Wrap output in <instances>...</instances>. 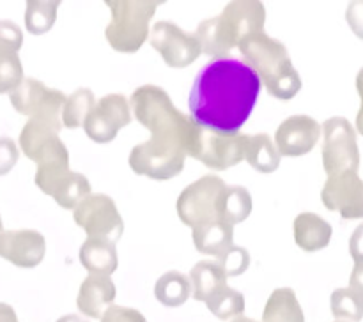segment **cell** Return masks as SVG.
I'll list each match as a JSON object with an SVG mask.
<instances>
[{
	"label": "cell",
	"mask_w": 363,
	"mask_h": 322,
	"mask_svg": "<svg viewBox=\"0 0 363 322\" xmlns=\"http://www.w3.org/2000/svg\"><path fill=\"white\" fill-rule=\"evenodd\" d=\"M204 303L208 304L209 311L222 321L241 317L245 311V296L229 285H222L213 290Z\"/></svg>",
	"instance_id": "f1b7e54d"
},
{
	"label": "cell",
	"mask_w": 363,
	"mask_h": 322,
	"mask_svg": "<svg viewBox=\"0 0 363 322\" xmlns=\"http://www.w3.org/2000/svg\"><path fill=\"white\" fill-rule=\"evenodd\" d=\"M23 34L14 21L0 20V55H18Z\"/></svg>",
	"instance_id": "e575fe53"
},
{
	"label": "cell",
	"mask_w": 363,
	"mask_h": 322,
	"mask_svg": "<svg viewBox=\"0 0 363 322\" xmlns=\"http://www.w3.org/2000/svg\"><path fill=\"white\" fill-rule=\"evenodd\" d=\"M332 314L337 321L360 322L363 318V297L351 287L333 290Z\"/></svg>",
	"instance_id": "1f68e13d"
},
{
	"label": "cell",
	"mask_w": 363,
	"mask_h": 322,
	"mask_svg": "<svg viewBox=\"0 0 363 322\" xmlns=\"http://www.w3.org/2000/svg\"><path fill=\"white\" fill-rule=\"evenodd\" d=\"M130 99L123 94H106L91 110L84 122V130L96 144H110L121 127L131 122Z\"/></svg>",
	"instance_id": "7c38bea8"
},
{
	"label": "cell",
	"mask_w": 363,
	"mask_h": 322,
	"mask_svg": "<svg viewBox=\"0 0 363 322\" xmlns=\"http://www.w3.org/2000/svg\"><path fill=\"white\" fill-rule=\"evenodd\" d=\"M0 322H18L16 311H14L13 306L0 303Z\"/></svg>",
	"instance_id": "b9f144b4"
},
{
	"label": "cell",
	"mask_w": 363,
	"mask_h": 322,
	"mask_svg": "<svg viewBox=\"0 0 363 322\" xmlns=\"http://www.w3.org/2000/svg\"><path fill=\"white\" fill-rule=\"evenodd\" d=\"M195 35H197L199 42H201L202 53L215 57V59H227L229 53L236 48V42L233 41L229 32L223 27L220 14L209 18V20L201 21Z\"/></svg>",
	"instance_id": "7402d4cb"
},
{
	"label": "cell",
	"mask_w": 363,
	"mask_h": 322,
	"mask_svg": "<svg viewBox=\"0 0 363 322\" xmlns=\"http://www.w3.org/2000/svg\"><path fill=\"white\" fill-rule=\"evenodd\" d=\"M294 241L305 251L323 250L332 239V225L315 212H301L294 218Z\"/></svg>",
	"instance_id": "ffe728a7"
},
{
	"label": "cell",
	"mask_w": 363,
	"mask_h": 322,
	"mask_svg": "<svg viewBox=\"0 0 363 322\" xmlns=\"http://www.w3.org/2000/svg\"><path fill=\"white\" fill-rule=\"evenodd\" d=\"M222 23L236 46L248 35L262 32L266 23V7L255 0H241V2L227 4L220 14Z\"/></svg>",
	"instance_id": "ac0fdd59"
},
{
	"label": "cell",
	"mask_w": 363,
	"mask_h": 322,
	"mask_svg": "<svg viewBox=\"0 0 363 322\" xmlns=\"http://www.w3.org/2000/svg\"><path fill=\"white\" fill-rule=\"evenodd\" d=\"M357 91H358V94H360V99H362L360 110H358V115H357V130H358V133L363 137V67L357 76Z\"/></svg>",
	"instance_id": "60d3db41"
},
{
	"label": "cell",
	"mask_w": 363,
	"mask_h": 322,
	"mask_svg": "<svg viewBox=\"0 0 363 322\" xmlns=\"http://www.w3.org/2000/svg\"><path fill=\"white\" fill-rule=\"evenodd\" d=\"M80 262L91 275L110 276L117 269V250L112 241L87 237L80 248Z\"/></svg>",
	"instance_id": "44dd1931"
},
{
	"label": "cell",
	"mask_w": 363,
	"mask_h": 322,
	"mask_svg": "<svg viewBox=\"0 0 363 322\" xmlns=\"http://www.w3.org/2000/svg\"><path fill=\"white\" fill-rule=\"evenodd\" d=\"M323 204L344 219L363 218V180L354 170L328 176L321 191Z\"/></svg>",
	"instance_id": "5bb4252c"
},
{
	"label": "cell",
	"mask_w": 363,
	"mask_h": 322,
	"mask_svg": "<svg viewBox=\"0 0 363 322\" xmlns=\"http://www.w3.org/2000/svg\"><path fill=\"white\" fill-rule=\"evenodd\" d=\"M0 232H2V218H0Z\"/></svg>",
	"instance_id": "f6af8a7d"
},
{
	"label": "cell",
	"mask_w": 363,
	"mask_h": 322,
	"mask_svg": "<svg viewBox=\"0 0 363 322\" xmlns=\"http://www.w3.org/2000/svg\"><path fill=\"white\" fill-rule=\"evenodd\" d=\"M238 48L243 55V62L255 71L269 96L289 101L300 92L301 78L282 41L259 32L245 38Z\"/></svg>",
	"instance_id": "3957f363"
},
{
	"label": "cell",
	"mask_w": 363,
	"mask_h": 322,
	"mask_svg": "<svg viewBox=\"0 0 363 322\" xmlns=\"http://www.w3.org/2000/svg\"><path fill=\"white\" fill-rule=\"evenodd\" d=\"M191 237H194L195 248L201 253L220 257L234 244V226L223 222L208 223V225L194 229Z\"/></svg>",
	"instance_id": "603a6c76"
},
{
	"label": "cell",
	"mask_w": 363,
	"mask_h": 322,
	"mask_svg": "<svg viewBox=\"0 0 363 322\" xmlns=\"http://www.w3.org/2000/svg\"><path fill=\"white\" fill-rule=\"evenodd\" d=\"M191 294V283L188 276L179 271H169L160 276L155 285V296L165 306H181Z\"/></svg>",
	"instance_id": "83f0119b"
},
{
	"label": "cell",
	"mask_w": 363,
	"mask_h": 322,
	"mask_svg": "<svg viewBox=\"0 0 363 322\" xmlns=\"http://www.w3.org/2000/svg\"><path fill=\"white\" fill-rule=\"evenodd\" d=\"M23 80V67L18 55H0V94L13 92Z\"/></svg>",
	"instance_id": "836d02e7"
},
{
	"label": "cell",
	"mask_w": 363,
	"mask_h": 322,
	"mask_svg": "<svg viewBox=\"0 0 363 322\" xmlns=\"http://www.w3.org/2000/svg\"><path fill=\"white\" fill-rule=\"evenodd\" d=\"M261 80L243 60L215 59L197 74L190 92V117L199 127L218 134H238L250 117Z\"/></svg>",
	"instance_id": "6da1fadb"
},
{
	"label": "cell",
	"mask_w": 363,
	"mask_h": 322,
	"mask_svg": "<svg viewBox=\"0 0 363 322\" xmlns=\"http://www.w3.org/2000/svg\"><path fill=\"white\" fill-rule=\"evenodd\" d=\"M57 322H89V321H85V318L80 317V315H64V317H60Z\"/></svg>",
	"instance_id": "7bdbcfd3"
},
{
	"label": "cell",
	"mask_w": 363,
	"mask_h": 322,
	"mask_svg": "<svg viewBox=\"0 0 363 322\" xmlns=\"http://www.w3.org/2000/svg\"><path fill=\"white\" fill-rule=\"evenodd\" d=\"M325 133V142H323V166L326 173L346 172V170H354L358 172L360 166V151H358L357 130L353 124L344 117H332L325 120L321 126Z\"/></svg>",
	"instance_id": "ba28073f"
},
{
	"label": "cell",
	"mask_w": 363,
	"mask_h": 322,
	"mask_svg": "<svg viewBox=\"0 0 363 322\" xmlns=\"http://www.w3.org/2000/svg\"><path fill=\"white\" fill-rule=\"evenodd\" d=\"M18 156H20V152H18L13 138H0V176H6L11 172V168L16 165Z\"/></svg>",
	"instance_id": "8d00e7d4"
},
{
	"label": "cell",
	"mask_w": 363,
	"mask_h": 322,
	"mask_svg": "<svg viewBox=\"0 0 363 322\" xmlns=\"http://www.w3.org/2000/svg\"><path fill=\"white\" fill-rule=\"evenodd\" d=\"M96 98L91 88H78L73 94L67 96L62 108V126L67 130H77L84 126L85 119L94 108Z\"/></svg>",
	"instance_id": "f546056e"
},
{
	"label": "cell",
	"mask_w": 363,
	"mask_h": 322,
	"mask_svg": "<svg viewBox=\"0 0 363 322\" xmlns=\"http://www.w3.org/2000/svg\"><path fill=\"white\" fill-rule=\"evenodd\" d=\"M59 6L60 2H38V0L27 2V9H25L27 30L34 35L46 34L55 23Z\"/></svg>",
	"instance_id": "4dcf8cb0"
},
{
	"label": "cell",
	"mask_w": 363,
	"mask_h": 322,
	"mask_svg": "<svg viewBox=\"0 0 363 322\" xmlns=\"http://www.w3.org/2000/svg\"><path fill=\"white\" fill-rule=\"evenodd\" d=\"M225 186V180L218 176H204L188 184L181 191L176 205L181 222L191 229L220 222L218 202Z\"/></svg>",
	"instance_id": "8992f818"
},
{
	"label": "cell",
	"mask_w": 363,
	"mask_h": 322,
	"mask_svg": "<svg viewBox=\"0 0 363 322\" xmlns=\"http://www.w3.org/2000/svg\"><path fill=\"white\" fill-rule=\"evenodd\" d=\"M11 105L18 113L39 120L59 133L62 127V108L66 103L64 92L46 87L34 78H23L21 84L9 92Z\"/></svg>",
	"instance_id": "5b68a950"
},
{
	"label": "cell",
	"mask_w": 363,
	"mask_h": 322,
	"mask_svg": "<svg viewBox=\"0 0 363 322\" xmlns=\"http://www.w3.org/2000/svg\"><path fill=\"white\" fill-rule=\"evenodd\" d=\"M186 152L183 147L152 138L135 145L130 152V166L137 176L155 180H167L179 176L184 168Z\"/></svg>",
	"instance_id": "52a82bcc"
},
{
	"label": "cell",
	"mask_w": 363,
	"mask_h": 322,
	"mask_svg": "<svg viewBox=\"0 0 363 322\" xmlns=\"http://www.w3.org/2000/svg\"><path fill=\"white\" fill-rule=\"evenodd\" d=\"M151 46L160 52L167 66L188 67L202 53L195 32H186L172 21H158L152 27Z\"/></svg>",
	"instance_id": "8fae6325"
},
{
	"label": "cell",
	"mask_w": 363,
	"mask_h": 322,
	"mask_svg": "<svg viewBox=\"0 0 363 322\" xmlns=\"http://www.w3.org/2000/svg\"><path fill=\"white\" fill-rule=\"evenodd\" d=\"M46 251L45 236L32 229L2 230L0 257L18 268H35L43 262Z\"/></svg>",
	"instance_id": "e0dca14e"
},
{
	"label": "cell",
	"mask_w": 363,
	"mask_h": 322,
	"mask_svg": "<svg viewBox=\"0 0 363 322\" xmlns=\"http://www.w3.org/2000/svg\"><path fill=\"white\" fill-rule=\"evenodd\" d=\"M112 20L105 28V38L113 50L135 53L149 38V23L162 2L106 0Z\"/></svg>",
	"instance_id": "277c9868"
},
{
	"label": "cell",
	"mask_w": 363,
	"mask_h": 322,
	"mask_svg": "<svg viewBox=\"0 0 363 322\" xmlns=\"http://www.w3.org/2000/svg\"><path fill=\"white\" fill-rule=\"evenodd\" d=\"M74 223L91 239H105L116 243L124 230V222L117 211L116 202L105 193H91L73 209Z\"/></svg>",
	"instance_id": "9c48e42d"
},
{
	"label": "cell",
	"mask_w": 363,
	"mask_h": 322,
	"mask_svg": "<svg viewBox=\"0 0 363 322\" xmlns=\"http://www.w3.org/2000/svg\"><path fill=\"white\" fill-rule=\"evenodd\" d=\"M350 285L354 292H358L363 297V262L362 264H354L350 278Z\"/></svg>",
	"instance_id": "ab89813d"
},
{
	"label": "cell",
	"mask_w": 363,
	"mask_h": 322,
	"mask_svg": "<svg viewBox=\"0 0 363 322\" xmlns=\"http://www.w3.org/2000/svg\"><path fill=\"white\" fill-rule=\"evenodd\" d=\"M252 207H254V202H252V195L248 193L247 188L227 184L220 195L218 218L220 222L234 226L250 216Z\"/></svg>",
	"instance_id": "484cf974"
},
{
	"label": "cell",
	"mask_w": 363,
	"mask_h": 322,
	"mask_svg": "<svg viewBox=\"0 0 363 322\" xmlns=\"http://www.w3.org/2000/svg\"><path fill=\"white\" fill-rule=\"evenodd\" d=\"M233 322H257V321H254V318L243 317V315H241V317H236V318H234Z\"/></svg>",
	"instance_id": "ee69618b"
},
{
	"label": "cell",
	"mask_w": 363,
	"mask_h": 322,
	"mask_svg": "<svg viewBox=\"0 0 363 322\" xmlns=\"http://www.w3.org/2000/svg\"><path fill=\"white\" fill-rule=\"evenodd\" d=\"M350 253L353 257L354 264H362L363 262V223L357 226L350 239Z\"/></svg>",
	"instance_id": "f35d334b"
},
{
	"label": "cell",
	"mask_w": 363,
	"mask_h": 322,
	"mask_svg": "<svg viewBox=\"0 0 363 322\" xmlns=\"http://www.w3.org/2000/svg\"><path fill=\"white\" fill-rule=\"evenodd\" d=\"M35 186L64 209H74L87 195H91V183L87 177L69 170V165L38 166Z\"/></svg>",
	"instance_id": "30bf717a"
},
{
	"label": "cell",
	"mask_w": 363,
	"mask_h": 322,
	"mask_svg": "<svg viewBox=\"0 0 363 322\" xmlns=\"http://www.w3.org/2000/svg\"><path fill=\"white\" fill-rule=\"evenodd\" d=\"M321 133V124L315 119L308 115H293L277 127L275 147L280 156L300 158L315 147Z\"/></svg>",
	"instance_id": "9a60e30c"
},
{
	"label": "cell",
	"mask_w": 363,
	"mask_h": 322,
	"mask_svg": "<svg viewBox=\"0 0 363 322\" xmlns=\"http://www.w3.org/2000/svg\"><path fill=\"white\" fill-rule=\"evenodd\" d=\"M335 322H344V321H335Z\"/></svg>",
	"instance_id": "bcb514c9"
},
{
	"label": "cell",
	"mask_w": 363,
	"mask_h": 322,
	"mask_svg": "<svg viewBox=\"0 0 363 322\" xmlns=\"http://www.w3.org/2000/svg\"><path fill=\"white\" fill-rule=\"evenodd\" d=\"M116 299V285L112 278L105 275H89L78 290L77 306L85 317L101 318L105 310L112 306Z\"/></svg>",
	"instance_id": "d6986e66"
},
{
	"label": "cell",
	"mask_w": 363,
	"mask_h": 322,
	"mask_svg": "<svg viewBox=\"0 0 363 322\" xmlns=\"http://www.w3.org/2000/svg\"><path fill=\"white\" fill-rule=\"evenodd\" d=\"M262 322H305L296 292L289 287L273 290L262 311Z\"/></svg>",
	"instance_id": "cb8c5ba5"
},
{
	"label": "cell",
	"mask_w": 363,
	"mask_h": 322,
	"mask_svg": "<svg viewBox=\"0 0 363 322\" xmlns=\"http://www.w3.org/2000/svg\"><path fill=\"white\" fill-rule=\"evenodd\" d=\"M247 137L248 134L245 133L218 134L202 130L201 145H199L195 159L213 170L230 168L245 159Z\"/></svg>",
	"instance_id": "2e32d148"
},
{
	"label": "cell",
	"mask_w": 363,
	"mask_h": 322,
	"mask_svg": "<svg viewBox=\"0 0 363 322\" xmlns=\"http://www.w3.org/2000/svg\"><path fill=\"white\" fill-rule=\"evenodd\" d=\"M20 147L38 166L69 165V152L59 133L39 120L28 119L20 133Z\"/></svg>",
	"instance_id": "4fadbf2b"
},
{
	"label": "cell",
	"mask_w": 363,
	"mask_h": 322,
	"mask_svg": "<svg viewBox=\"0 0 363 322\" xmlns=\"http://www.w3.org/2000/svg\"><path fill=\"white\" fill-rule=\"evenodd\" d=\"M190 283L195 299L206 301L213 290L227 285V276L216 260H201L191 268Z\"/></svg>",
	"instance_id": "4316f807"
},
{
	"label": "cell",
	"mask_w": 363,
	"mask_h": 322,
	"mask_svg": "<svg viewBox=\"0 0 363 322\" xmlns=\"http://www.w3.org/2000/svg\"><path fill=\"white\" fill-rule=\"evenodd\" d=\"M101 322H147L144 315L140 314L135 308H126V306H117L112 304L105 310V314L101 315Z\"/></svg>",
	"instance_id": "d590c367"
},
{
	"label": "cell",
	"mask_w": 363,
	"mask_h": 322,
	"mask_svg": "<svg viewBox=\"0 0 363 322\" xmlns=\"http://www.w3.org/2000/svg\"><path fill=\"white\" fill-rule=\"evenodd\" d=\"M346 20L350 23L351 30L363 39V0L360 2H351L346 11Z\"/></svg>",
	"instance_id": "74e56055"
},
{
	"label": "cell",
	"mask_w": 363,
	"mask_h": 322,
	"mask_svg": "<svg viewBox=\"0 0 363 322\" xmlns=\"http://www.w3.org/2000/svg\"><path fill=\"white\" fill-rule=\"evenodd\" d=\"M216 262H218L220 268L223 269L227 278H230V276H240L243 275L248 269V265H250V253H248L247 248L233 244L229 250L223 251L220 257H216Z\"/></svg>",
	"instance_id": "d6a6232c"
},
{
	"label": "cell",
	"mask_w": 363,
	"mask_h": 322,
	"mask_svg": "<svg viewBox=\"0 0 363 322\" xmlns=\"http://www.w3.org/2000/svg\"><path fill=\"white\" fill-rule=\"evenodd\" d=\"M130 108L131 115L151 131L152 140L176 144L184 149L186 156H197L202 127L177 110L162 87L151 84L138 87L130 98Z\"/></svg>",
	"instance_id": "7a4b0ae2"
},
{
	"label": "cell",
	"mask_w": 363,
	"mask_h": 322,
	"mask_svg": "<svg viewBox=\"0 0 363 322\" xmlns=\"http://www.w3.org/2000/svg\"><path fill=\"white\" fill-rule=\"evenodd\" d=\"M245 159L257 172L272 173L279 168L280 154L268 133L248 134L247 147H245Z\"/></svg>",
	"instance_id": "d4e9b609"
}]
</instances>
